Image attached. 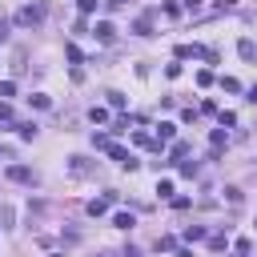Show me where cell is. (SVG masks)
<instances>
[{
	"instance_id": "cell-15",
	"label": "cell",
	"mask_w": 257,
	"mask_h": 257,
	"mask_svg": "<svg viewBox=\"0 0 257 257\" xmlns=\"http://www.w3.org/2000/svg\"><path fill=\"white\" fill-rule=\"evenodd\" d=\"M133 32H137V37H149L153 24H149V20H137V24H133Z\"/></svg>"
},
{
	"instance_id": "cell-19",
	"label": "cell",
	"mask_w": 257,
	"mask_h": 257,
	"mask_svg": "<svg viewBox=\"0 0 257 257\" xmlns=\"http://www.w3.org/2000/svg\"><path fill=\"white\" fill-rule=\"evenodd\" d=\"M64 56H69L73 64H81V48H77V44H69V48H64Z\"/></svg>"
},
{
	"instance_id": "cell-24",
	"label": "cell",
	"mask_w": 257,
	"mask_h": 257,
	"mask_svg": "<svg viewBox=\"0 0 257 257\" xmlns=\"http://www.w3.org/2000/svg\"><path fill=\"white\" fill-rule=\"evenodd\" d=\"M4 37H8V28H4V24H0V44H4Z\"/></svg>"
},
{
	"instance_id": "cell-9",
	"label": "cell",
	"mask_w": 257,
	"mask_h": 257,
	"mask_svg": "<svg viewBox=\"0 0 257 257\" xmlns=\"http://www.w3.org/2000/svg\"><path fill=\"white\" fill-rule=\"evenodd\" d=\"M209 141H213V157H217V153H221V145L229 141V137H225V128H213V137H209Z\"/></svg>"
},
{
	"instance_id": "cell-11",
	"label": "cell",
	"mask_w": 257,
	"mask_h": 257,
	"mask_svg": "<svg viewBox=\"0 0 257 257\" xmlns=\"http://www.w3.org/2000/svg\"><path fill=\"white\" fill-rule=\"evenodd\" d=\"M201 237H205L201 225H189V229H185V241H201Z\"/></svg>"
},
{
	"instance_id": "cell-3",
	"label": "cell",
	"mask_w": 257,
	"mask_h": 257,
	"mask_svg": "<svg viewBox=\"0 0 257 257\" xmlns=\"http://www.w3.org/2000/svg\"><path fill=\"white\" fill-rule=\"evenodd\" d=\"M113 201H117V193H105V197H96V201H88V217H105Z\"/></svg>"
},
{
	"instance_id": "cell-25",
	"label": "cell",
	"mask_w": 257,
	"mask_h": 257,
	"mask_svg": "<svg viewBox=\"0 0 257 257\" xmlns=\"http://www.w3.org/2000/svg\"><path fill=\"white\" fill-rule=\"evenodd\" d=\"M48 257H60V253H48Z\"/></svg>"
},
{
	"instance_id": "cell-27",
	"label": "cell",
	"mask_w": 257,
	"mask_h": 257,
	"mask_svg": "<svg viewBox=\"0 0 257 257\" xmlns=\"http://www.w3.org/2000/svg\"><path fill=\"white\" fill-rule=\"evenodd\" d=\"M237 257H245V253H237Z\"/></svg>"
},
{
	"instance_id": "cell-18",
	"label": "cell",
	"mask_w": 257,
	"mask_h": 257,
	"mask_svg": "<svg viewBox=\"0 0 257 257\" xmlns=\"http://www.w3.org/2000/svg\"><path fill=\"white\" fill-rule=\"evenodd\" d=\"M109 105H113V109L121 113V109H125V96H121V92H109Z\"/></svg>"
},
{
	"instance_id": "cell-10",
	"label": "cell",
	"mask_w": 257,
	"mask_h": 257,
	"mask_svg": "<svg viewBox=\"0 0 257 257\" xmlns=\"http://www.w3.org/2000/svg\"><path fill=\"white\" fill-rule=\"evenodd\" d=\"M77 177H85V173H92V165H85V157H73V165H69Z\"/></svg>"
},
{
	"instance_id": "cell-2",
	"label": "cell",
	"mask_w": 257,
	"mask_h": 257,
	"mask_svg": "<svg viewBox=\"0 0 257 257\" xmlns=\"http://www.w3.org/2000/svg\"><path fill=\"white\" fill-rule=\"evenodd\" d=\"M105 153H109L113 161H121V165H125L128 173H133V169H137V161H133V157H128V149H125V145H117V141H109V145H105Z\"/></svg>"
},
{
	"instance_id": "cell-23",
	"label": "cell",
	"mask_w": 257,
	"mask_h": 257,
	"mask_svg": "<svg viewBox=\"0 0 257 257\" xmlns=\"http://www.w3.org/2000/svg\"><path fill=\"white\" fill-rule=\"evenodd\" d=\"M185 8L193 12V8H201V0H185Z\"/></svg>"
},
{
	"instance_id": "cell-22",
	"label": "cell",
	"mask_w": 257,
	"mask_h": 257,
	"mask_svg": "<svg viewBox=\"0 0 257 257\" xmlns=\"http://www.w3.org/2000/svg\"><path fill=\"white\" fill-rule=\"evenodd\" d=\"M213 4H217V8L225 12V8H233V4H237V0H213Z\"/></svg>"
},
{
	"instance_id": "cell-20",
	"label": "cell",
	"mask_w": 257,
	"mask_h": 257,
	"mask_svg": "<svg viewBox=\"0 0 257 257\" xmlns=\"http://www.w3.org/2000/svg\"><path fill=\"white\" fill-rule=\"evenodd\" d=\"M81 12L88 16V12H96V0H81Z\"/></svg>"
},
{
	"instance_id": "cell-1",
	"label": "cell",
	"mask_w": 257,
	"mask_h": 257,
	"mask_svg": "<svg viewBox=\"0 0 257 257\" xmlns=\"http://www.w3.org/2000/svg\"><path fill=\"white\" fill-rule=\"evenodd\" d=\"M41 20H44V4H24V8L16 12V24H20V28H37Z\"/></svg>"
},
{
	"instance_id": "cell-13",
	"label": "cell",
	"mask_w": 257,
	"mask_h": 257,
	"mask_svg": "<svg viewBox=\"0 0 257 257\" xmlns=\"http://www.w3.org/2000/svg\"><path fill=\"white\" fill-rule=\"evenodd\" d=\"M28 101H32V109H48V105H52V101H48L44 92H37V96H28Z\"/></svg>"
},
{
	"instance_id": "cell-12",
	"label": "cell",
	"mask_w": 257,
	"mask_h": 257,
	"mask_svg": "<svg viewBox=\"0 0 257 257\" xmlns=\"http://www.w3.org/2000/svg\"><path fill=\"white\" fill-rule=\"evenodd\" d=\"M113 225H117V229H128V225H133V213H117Z\"/></svg>"
},
{
	"instance_id": "cell-16",
	"label": "cell",
	"mask_w": 257,
	"mask_h": 257,
	"mask_svg": "<svg viewBox=\"0 0 257 257\" xmlns=\"http://www.w3.org/2000/svg\"><path fill=\"white\" fill-rule=\"evenodd\" d=\"M197 85H201V88H209V85H213V73H209V69H201V73H197Z\"/></svg>"
},
{
	"instance_id": "cell-21",
	"label": "cell",
	"mask_w": 257,
	"mask_h": 257,
	"mask_svg": "<svg viewBox=\"0 0 257 257\" xmlns=\"http://www.w3.org/2000/svg\"><path fill=\"white\" fill-rule=\"evenodd\" d=\"M0 121H12V109H8L4 101H0Z\"/></svg>"
},
{
	"instance_id": "cell-17",
	"label": "cell",
	"mask_w": 257,
	"mask_h": 257,
	"mask_svg": "<svg viewBox=\"0 0 257 257\" xmlns=\"http://www.w3.org/2000/svg\"><path fill=\"white\" fill-rule=\"evenodd\" d=\"M12 92H16V85H12V81H0V101H4V96H12Z\"/></svg>"
},
{
	"instance_id": "cell-14",
	"label": "cell",
	"mask_w": 257,
	"mask_h": 257,
	"mask_svg": "<svg viewBox=\"0 0 257 257\" xmlns=\"http://www.w3.org/2000/svg\"><path fill=\"white\" fill-rule=\"evenodd\" d=\"M221 88H225V92H241V85H237L233 77H221Z\"/></svg>"
},
{
	"instance_id": "cell-5",
	"label": "cell",
	"mask_w": 257,
	"mask_h": 257,
	"mask_svg": "<svg viewBox=\"0 0 257 257\" xmlns=\"http://www.w3.org/2000/svg\"><path fill=\"white\" fill-rule=\"evenodd\" d=\"M8 181H16V185H32L37 177H32V169H28V165H12V169H8Z\"/></svg>"
},
{
	"instance_id": "cell-7",
	"label": "cell",
	"mask_w": 257,
	"mask_h": 257,
	"mask_svg": "<svg viewBox=\"0 0 257 257\" xmlns=\"http://www.w3.org/2000/svg\"><path fill=\"white\" fill-rule=\"evenodd\" d=\"M237 52H241V60H257V44H253L249 37H245V41L237 44Z\"/></svg>"
},
{
	"instance_id": "cell-26",
	"label": "cell",
	"mask_w": 257,
	"mask_h": 257,
	"mask_svg": "<svg viewBox=\"0 0 257 257\" xmlns=\"http://www.w3.org/2000/svg\"><path fill=\"white\" fill-rule=\"evenodd\" d=\"M101 257H113V253H101Z\"/></svg>"
},
{
	"instance_id": "cell-4",
	"label": "cell",
	"mask_w": 257,
	"mask_h": 257,
	"mask_svg": "<svg viewBox=\"0 0 257 257\" xmlns=\"http://www.w3.org/2000/svg\"><path fill=\"white\" fill-rule=\"evenodd\" d=\"M92 37L101 41V44H113V41H117V28H113L109 20H96V28H92Z\"/></svg>"
},
{
	"instance_id": "cell-6",
	"label": "cell",
	"mask_w": 257,
	"mask_h": 257,
	"mask_svg": "<svg viewBox=\"0 0 257 257\" xmlns=\"http://www.w3.org/2000/svg\"><path fill=\"white\" fill-rule=\"evenodd\" d=\"M173 137H177V125H173V121H161V125H157V145H165V141H173Z\"/></svg>"
},
{
	"instance_id": "cell-8",
	"label": "cell",
	"mask_w": 257,
	"mask_h": 257,
	"mask_svg": "<svg viewBox=\"0 0 257 257\" xmlns=\"http://www.w3.org/2000/svg\"><path fill=\"white\" fill-rule=\"evenodd\" d=\"M88 121H92V125H105V121H109V109H101V105H92V109H88Z\"/></svg>"
}]
</instances>
